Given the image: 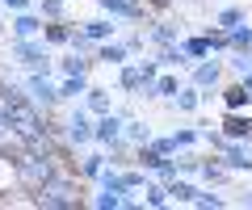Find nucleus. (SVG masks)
<instances>
[{"label":"nucleus","mask_w":252,"mask_h":210,"mask_svg":"<svg viewBox=\"0 0 252 210\" xmlns=\"http://www.w3.org/2000/svg\"><path fill=\"white\" fill-rule=\"evenodd\" d=\"M72 21H46V30H42V38H46V46H72Z\"/></svg>","instance_id":"2eb2a0df"},{"label":"nucleus","mask_w":252,"mask_h":210,"mask_svg":"<svg viewBox=\"0 0 252 210\" xmlns=\"http://www.w3.org/2000/svg\"><path fill=\"white\" fill-rule=\"evenodd\" d=\"M122 126H126V118H122V114H118V110L101 114V118L93 122V143H101V147L118 143V139H122Z\"/></svg>","instance_id":"39448f33"},{"label":"nucleus","mask_w":252,"mask_h":210,"mask_svg":"<svg viewBox=\"0 0 252 210\" xmlns=\"http://www.w3.org/2000/svg\"><path fill=\"white\" fill-rule=\"evenodd\" d=\"M193 206H198V210H219V206H227V198L219 193V185H210V189L193 193Z\"/></svg>","instance_id":"b1692460"},{"label":"nucleus","mask_w":252,"mask_h":210,"mask_svg":"<svg viewBox=\"0 0 252 210\" xmlns=\"http://www.w3.org/2000/svg\"><path fill=\"white\" fill-rule=\"evenodd\" d=\"M143 34L152 46H172V42H181V21H147Z\"/></svg>","instance_id":"0eeeda50"},{"label":"nucleus","mask_w":252,"mask_h":210,"mask_svg":"<svg viewBox=\"0 0 252 210\" xmlns=\"http://www.w3.org/2000/svg\"><path fill=\"white\" fill-rule=\"evenodd\" d=\"M118 84H122V89L130 92V97H135V92H143V89H147V76H143V63H139V59H135V63H130V59H126V63H122V80H118Z\"/></svg>","instance_id":"9b49d317"},{"label":"nucleus","mask_w":252,"mask_h":210,"mask_svg":"<svg viewBox=\"0 0 252 210\" xmlns=\"http://www.w3.org/2000/svg\"><path fill=\"white\" fill-rule=\"evenodd\" d=\"M227 67H231V72H235V76L244 80V76L252 72V46H248V51H231V59H227Z\"/></svg>","instance_id":"c85d7f7f"},{"label":"nucleus","mask_w":252,"mask_h":210,"mask_svg":"<svg viewBox=\"0 0 252 210\" xmlns=\"http://www.w3.org/2000/svg\"><path fill=\"white\" fill-rule=\"evenodd\" d=\"M67 143H72V147H84V143H93V122H89V105H76V110L67 114Z\"/></svg>","instance_id":"423d86ee"},{"label":"nucleus","mask_w":252,"mask_h":210,"mask_svg":"<svg viewBox=\"0 0 252 210\" xmlns=\"http://www.w3.org/2000/svg\"><path fill=\"white\" fill-rule=\"evenodd\" d=\"M105 164H109V160H105L101 151H93V155H80V177H84V181H97V177L105 173Z\"/></svg>","instance_id":"5701e85b"},{"label":"nucleus","mask_w":252,"mask_h":210,"mask_svg":"<svg viewBox=\"0 0 252 210\" xmlns=\"http://www.w3.org/2000/svg\"><path fill=\"white\" fill-rule=\"evenodd\" d=\"M89 206H97V210H126V193H114V189H97L89 198Z\"/></svg>","instance_id":"412c9836"},{"label":"nucleus","mask_w":252,"mask_h":210,"mask_svg":"<svg viewBox=\"0 0 252 210\" xmlns=\"http://www.w3.org/2000/svg\"><path fill=\"white\" fill-rule=\"evenodd\" d=\"M172 139H177V151H181V147L202 143V130H172Z\"/></svg>","instance_id":"c756f323"},{"label":"nucleus","mask_w":252,"mask_h":210,"mask_svg":"<svg viewBox=\"0 0 252 210\" xmlns=\"http://www.w3.org/2000/svg\"><path fill=\"white\" fill-rule=\"evenodd\" d=\"M198 105H202V89L198 84H185V89L172 97V110H181V114H193Z\"/></svg>","instance_id":"a211bd4d"},{"label":"nucleus","mask_w":252,"mask_h":210,"mask_svg":"<svg viewBox=\"0 0 252 210\" xmlns=\"http://www.w3.org/2000/svg\"><path fill=\"white\" fill-rule=\"evenodd\" d=\"M9 55L17 59V63H26L30 72H55L51 63V51H46V38H13L9 42Z\"/></svg>","instance_id":"f03ea898"},{"label":"nucleus","mask_w":252,"mask_h":210,"mask_svg":"<svg viewBox=\"0 0 252 210\" xmlns=\"http://www.w3.org/2000/svg\"><path fill=\"white\" fill-rule=\"evenodd\" d=\"M181 51H185V55L198 63V59H206L215 46H210V38H206V34H198V38H181Z\"/></svg>","instance_id":"4be33fe9"},{"label":"nucleus","mask_w":252,"mask_h":210,"mask_svg":"<svg viewBox=\"0 0 252 210\" xmlns=\"http://www.w3.org/2000/svg\"><path fill=\"white\" fill-rule=\"evenodd\" d=\"M122 139L130 147H143V143H152V126H147L143 118H135V114H130V118H126V126H122Z\"/></svg>","instance_id":"ddd939ff"},{"label":"nucleus","mask_w":252,"mask_h":210,"mask_svg":"<svg viewBox=\"0 0 252 210\" xmlns=\"http://www.w3.org/2000/svg\"><path fill=\"white\" fill-rule=\"evenodd\" d=\"M219 92H223V105H227V110H244V105H252V92H248V84H244V80L227 84V89H219Z\"/></svg>","instance_id":"dca6fc26"},{"label":"nucleus","mask_w":252,"mask_h":210,"mask_svg":"<svg viewBox=\"0 0 252 210\" xmlns=\"http://www.w3.org/2000/svg\"><path fill=\"white\" fill-rule=\"evenodd\" d=\"M34 206H42V210H76L80 206V185H76V177L55 173L42 189H34Z\"/></svg>","instance_id":"f257e3e1"},{"label":"nucleus","mask_w":252,"mask_h":210,"mask_svg":"<svg viewBox=\"0 0 252 210\" xmlns=\"http://www.w3.org/2000/svg\"><path fill=\"white\" fill-rule=\"evenodd\" d=\"M223 135H227V139H252V118H248L244 110H227Z\"/></svg>","instance_id":"9d476101"},{"label":"nucleus","mask_w":252,"mask_h":210,"mask_svg":"<svg viewBox=\"0 0 252 210\" xmlns=\"http://www.w3.org/2000/svg\"><path fill=\"white\" fill-rule=\"evenodd\" d=\"M240 21H248V9H240V4H227V9L215 13V26H223V30L240 26Z\"/></svg>","instance_id":"a878e982"},{"label":"nucleus","mask_w":252,"mask_h":210,"mask_svg":"<svg viewBox=\"0 0 252 210\" xmlns=\"http://www.w3.org/2000/svg\"><path fill=\"white\" fill-rule=\"evenodd\" d=\"M80 30L93 38V42H109V38L118 34V26H114V17H89V21H80Z\"/></svg>","instance_id":"f8f14e48"},{"label":"nucleus","mask_w":252,"mask_h":210,"mask_svg":"<svg viewBox=\"0 0 252 210\" xmlns=\"http://www.w3.org/2000/svg\"><path fill=\"white\" fill-rule=\"evenodd\" d=\"M227 38H231V51H248V46H252V26H248V21H240V26L227 30Z\"/></svg>","instance_id":"cd10ccee"},{"label":"nucleus","mask_w":252,"mask_h":210,"mask_svg":"<svg viewBox=\"0 0 252 210\" xmlns=\"http://www.w3.org/2000/svg\"><path fill=\"white\" fill-rule=\"evenodd\" d=\"M84 105H89V114H109L114 110V101H109V92L105 89H97V84H89V92H84Z\"/></svg>","instance_id":"aec40b11"},{"label":"nucleus","mask_w":252,"mask_h":210,"mask_svg":"<svg viewBox=\"0 0 252 210\" xmlns=\"http://www.w3.org/2000/svg\"><path fill=\"white\" fill-rule=\"evenodd\" d=\"M89 67H93V59H84L80 51H72V55H63L59 63H55V72L59 76H89Z\"/></svg>","instance_id":"f3484780"},{"label":"nucleus","mask_w":252,"mask_h":210,"mask_svg":"<svg viewBox=\"0 0 252 210\" xmlns=\"http://www.w3.org/2000/svg\"><path fill=\"white\" fill-rule=\"evenodd\" d=\"M235 206H248V210H252V189H244L240 198H235Z\"/></svg>","instance_id":"2f4dec72"},{"label":"nucleus","mask_w":252,"mask_h":210,"mask_svg":"<svg viewBox=\"0 0 252 210\" xmlns=\"http://www.w3.org/2000/svg\"><path fill=\"white\" fill-rule=\"evenodd\" d=\"M42 13H17V17H13V38H42Z\"/></svg>","instance_id":"1a4fd4ad"},{"label":"nucleus","mask_w":252,"mask_h":210,"mask_svg":"<svg viewBox=\"0 0 252 210\" xmlns=\"http://www.w3.org/2000/svg\"><path fill=\"white\" fill-rule=\"evenodd\" d=\"M26 92H30V101H34L38 110H46V114L59 105V84H51L46 72H26Z\"/></svg>","instance_id":"7ed1b4c3"},{"label":"nucleus","mask_w":252,"mask_h":210,"mask_svg":"<svg viewBox=\"0 0 252 210\" xmlns=\"http://www.w3.org/2000/svg\"><path fill=\"white\" fill-rule=\"evenodd\" d=\"M244 84H248V92H252V72H248V76H244Z\"/></svg>","instance_id":"473e14b6"},{"label":"nucleus","mask_w":252,"mask_h":210,"mask_svg":"<svg viewBox=\"0 0 252 210\" xmlns=\"http://www.w3.org/2000/svg\"><path fill=\"white\" fill-rule=\"evenodd\" d=\"M126 59H130V46L126 42H97V63H105V67H122Z\"/></svg>","instance_id":"6e6552de"},{"label":"nucleus","mask_w":252,"mask_h":210,"mask_svg":"<svg viewBox=\"0 0 252 210\" xmlns=\"http://www.w3.org/2000/svg\"><path fill=\"white\" fill-rule=\"evenodd\" d=\"M168 193H172V202H181V206H193V193H198V189H193L189 181H181V177H172V181H168Z\"/></svg>","instance_id":"bb28decb"},{"label":"nucleus","mask_w":252,"mask_h":210,"mask_svg":"<svg viewBox=\"0 0 252 210\" xmlns=\"http://www.w3.org/2000/svg\"><path fill=\"white\" fill-rule=\"evenodd\" d=\"M152 147L164 151V155H172V151H177V139H172V135H152Z\"/></svg>","instance_id":"7c9ffc66"},{"label":"nucleus","mask_w":252,"mask_h":210,"mask_svg":"<svg viewBox=\"0 0 252 210\" xmlns=\"http://www.w3.org/2000/svg\"><path fill=\"white\" fill-rule=\"evenodd\" d=\"M143 206H152V210H164V206H172V193H168V185L160 181V177H156V181H147L143 185Z\"/></svg>","instance_id":"4468645a"},{"label":"nucleus","mask_w":252,"mask_h":210,"mask_svg":"<svg viewBox=\"0 0 252 210\" xmlns=\"http://www.w3.org/2000/svg\"><path fill=\"white\" fill-rule=\"evenodd\" d=\"M219 80H223V63L219 59H198L189 67V84L202 89V101H210V92H219Z\"/></svg>","instance_id":"20e7f679"},{"label":"nucleus","mask_w":252,"mask_h":210,"mask_svg":"<svg viewBox=\"0 0 252 210\" xmlns=\"http://www.w3.org/2000/svg\"><path fill=\"white\" fill-rule=\"evenodd\" d=\"M89 92V76H63L59 80V101H76Z\"/></svg>","instance_id":"6ab92c4d"},{"label":"nucleus","mask_w":252,"mask_h":210,"mask_svg":"<svg viewBox=\"0 0 252 210\" xmlns=\"http://www.w3.org/2000/svg\"><path fill=\"white\" fill-rule=\"evenodd\" d=\"M34 9L46 21H67V0H34Z\"/></svg>","instance_id":"393cba45"}]
</instances>
